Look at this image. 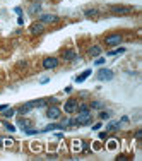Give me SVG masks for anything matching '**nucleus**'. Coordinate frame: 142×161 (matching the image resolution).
Listing matches in <instances>:
<instances>
[{
  "label": "nucleus",
  "instance_id": "f257e3e1",
  "mask_svg": "<svg viewBox=\"0 0 142 161\" xmlns=\"http://www.w3.org/2000/svg\"><path fill=\"white\" fill-rule=\"evenodd\" d=\"M103 41H104V45H106V46H110V48L120 46V45L123 43V36H122L120 33H111V35H106V36H104Z\"/></svg>",
  "mask_w": 142,
  "mask_h": 161
},
{
  "label": "nucleus",
  "instance_id": "f03ea898",
  "mask_svg": "<svg viewBox=\"0 0 142 161\" xmlns=\"http://www.w3.org/2000/svg\"><path fill=\"white\" fill-rule=\"evenodd\" d=\"M46 31V24H43L41 21H33L29 24V35L31 36H41Z\"/></svg>",
  "mask_w": 142,
  "mask_h": 161
},
{
  "label": "nucleus",
  "instance_id": "7ed1b4c3",
  "mask_svg": "<svg viewBox=\"0 0 142 161\" xmlns=\"http://www.w3.org/2000/svg\"><path fill=\"white\" fill-rule=\"evenodd\" d=\"M45 113H46V118H50V120H58V118H62V110L58 104H48Z\"/></svg>",
  "mask_w": 142,
  "mask_h": 161
},
{
  "label": "nucleus",
  "instance_id": "20e7f679",
  "mask_svg": "<svg viewBox=\"0 0 142 161\" xmlns=\"http://www.w3.org/2000/svg\"><path fill=\"white\" fill-rule=\"evenodd\" d=\"M38 21H41L43 24H56V22H60V17L56 16V14H48V12H41L38 14Z\"/></svg>",
  "mask_w": 142,
  "mask_h": 161
},
{
  "label": "nucleus",
  "instance_id": "39448f33",
  "mask_svg": "<svg viewBox=\"0 0 142 161\" xmlns=\"http://www.w3.org/2000/svg\"><path fill=\"white\" fill-rule=\"evenodd\" d=\"M75 120V125H89L93 122L91 118V110L89 112H77V117L74 118Z\"/></svg>",
  "mask_w": 142,
  "mask_h": 161
},
{
  "label": "nucleus",
  "instance_id": "423d86ee",
  "mask_svg": "<svg viewBox=\"0 0 142 161\" xmlns=\"http://www.w3.org/2000/svg\"><path fill=\"white\" fill-rule=\"evenodd\" d=\"M110 9V12L115 14V16H129L130 12H132V7H129V5H110L108 7Z\"/></svg>",
  "mask_w": 142,
  "mask_h": 161
},
{
  "label": "nucleus",
  "instance_id": "0eeeda50",
  "mask_svg": "<svg viewBox=\"0 0 142 161\" xmlns=\"http://www.w3.org/2000/svg\"><path fill=\"white\" fill-rule=\"evenodd\" d=\"M60 65V58L58 57H45L43 62H41V67L46 70H53Z\"/></svg>",
  "mask_w": 142,
  "mask_h": 161
},
{
  "label": "nucleus",
  "instance_id": "6e6552de",
  "mask_svg": "<svg viewBox=\"0 0 142 161\" xmlns=\"http://www.w3.org/2000/svg\"><path fill=\"white\" fill-rule=\"evenodd\" d=\"M60 58L64 62H74L77 58V52H75L74 48H65V50L60 52Z\"/></svg>",
  "mask_w": 142,
  "mask_h": 161
},
{
  "label": "nucleus",
  "instance_id": "1a4fd4ad",
  "mask_svg": "<svg viewBox=\"0 0 142 161\" xmlns=\"http://www.w3.org/2000/svg\"><path fill=\"white\" fill-rule=\"evenodd\" d=\"M77 106H79V101H77V100H74V98H70V100L65 101V104H64V112H65L67 115H72V113H75V112H77Z\"/></svg>",
  "mask_w": 142,
  "mask_h": 161
},
{
  "label": "nucleus",
  "instance_id": "9d476101",
  "mask_svg": "<svg viewBox=\"0 0 142 161\" xmlns=\"http://www.w3.org/2000/svg\"><path fill=\"white\" fill-rule=\"evenodd\" d=\"M113 77H115V72L111 69H99L98 70V81H101V82L111 81Z\"/></svg>",
  "mask_w": 142,
  "mask_h": 161
},
{
  "label": "nucleus",
  "instance_id": "9b49d317",
  "mask_svg": "<svg viewBox=\"0 0 142 161\" xmlns=\"http://www.w3.org/2000/svg\"><path fill=\"white\" fill-rule=\"evenodd\" d=\"M33 110V104H31V101H27V103H22L21 106H19L17 110H16V113L19 115V117H24V115H27Z\"/></svg>",
  "mask_w": 142,
  "mask_h": 161
},
{
  "label": "nucleus",
  "instance_id": "f8f14e48",
  "mask_svg": "<svg viewBox=\"0 0 142 161\" xmlns=\"http://www.w3.org/2000/svg\"><path fill=\"white\" fill-rule=\"evenodd\" d=\"M87 55H89V57H93V58H96V57H99V55H101V53H103V48L99 46V45H93V46H89L87 48Z\"/></svg>",
  "mask_w": 142,
  "mask_h": 161
},
{
  "label": "nucleus",
  "instance_id": "ddd939ff",
  "mask_svg": "<svg viewBox=\"0 0 142 161\" xmlns=\"http://www.w3.org/2000/svg\"><path fill=\"white\" fill-rule=\"evenodd\" d=\"M43 12V4L41 2H35V4L29 5V14L31 16H38V14Z\"/></svg>",
  "mask_w": 142,
  "mask_h": 161
},
{
  "label": "nucleus",
  "instance_id": "4468645a",
  "mask_svg": "<svg viewBox=\"0 0 142 161\" xmlns=\"http://www.w3.org/2000/svg\"><path fill=\"white\" fill-rule=\"evenodd\" d=\"M91 74H93V70H91V69H86L84 72H81V74L75 77V82H84V81H86V79L89 77Z\"/></svg>",
  "mask_w": 142,
  "mask_h": 161
},
{
  "label": "nucleus",
  "instance_id": "2eb2a0df",
  "mask_svg": "<svg viewBox=\"0 0 142 161\" xmlns=\"http://www.w3.org/2000/svg\"><path fill=\"white\" fill-rule=\"evenodd\" d=\"M120 125H122L120 122H110L106 125V130L108 132H116V130H120Z\"/></svg>",
  "mask_w": 142,
  "mask_h": 161
},
{
  "label": "nucleus",
  "instance_id": "dca6fc26",
  "mask_svg": "<svg viewBox=\"0 0 142 161\" xmlns=\"http://www.w3.org/2000/svg\"><path fill=\"white\" fill-rule=\"evenodd\" d=\"M17 123H19V127H21L22 130H24V129H29V127H33V122H29V120H26V118H19Z\"/></svg>",
  "mask_w": 142,
  "mask_h": 161
},
{
  "label": "nucleus",
  "instance_id": "f3484780",
  "mask_svg": "<svg viewBox=\"0 0 142 161\" xmlns=\"http://www.w3.org/2000/svg\"><path fill=\"white\" fill-rule=\"evenodd\" d=\"M84 14H86V17H96V16L99 14V10L98 9H86Z\"/></svg>",
  "mask_w": 142,
  "mask_h": 161
},
{
  "label": "nucleus",
  "instance_id": "a211bd4d",
  "mask_svg": "<svg viewBox=\"0 0 142 161\" xmlns=\"http://www.w3.org/2000/svg\"><path fill=\"white\" fill-rule=\"evenodd\" d=\"M2 113H4V118H12L14 115H16V110H14V108H10V106H9V108H7V110H4Z\"/></svg>",
  "mask_w": 142,
  "mask_h": 161
},
{
  "label": "nucleus",
  "instance_id": "6ab92c4d",
  "mask_svg": "<svg viewBox=\"0 0 142 161\" xmlns=\"http://www.w3.org/2000/svg\"><path fill=\"white\" fill-rule=\"evenodd\" d=\"M104 104L101 103V101H91V104H89V110H101Z\"/></svg>",
  "mask_w": 142,
  "mask_h": 161
},
{
  "label": "nucleus",
  "instance_id": "aec40b11",
  "mask_svg": "<svg viewBox=\"0 0 142 161\" xmlns=\"http://www.w3.org/2000/svg\"><path fill=\"white\" fill-rule=\"evenodd\" d=\"M27 67H29V62H26V60H21L16 64V69H21V70H26Z\"/></svg>",
  "mask_w": 142,
  "mask_h": 161
},
{
  "label": "nucleus",
  "instance_id": "412c9836",
  "mask_svg": "<svg viewBox=\"0 0 142 161\" xmlns=\"http://www.w3.org/2000/svg\"><path fill=\"white\" fill-rule=\"evenodd\" d=\"M14 141L12 139H4V137H0V146H12Z\"/></svg>",
  "mask_w": 142,
  "mask_h": 161
},
{
  "label": "nucleus",
  "instance_id": "4be33fe9",
  "mask_svg": "<svg viewBox=\"0 0 142 161\" xmlns=\"http://www.w3.org/2000/svg\"><path fill=\"white\" fill-rule=\"evenodd\" d=\"M24 132H26L27 135H36V134H39V130H36V129H33V127H29V129H24Z\"/></svg>",
  "mask_w": 142,
  "mask_h": 161
},
{
  "label": "nucleus",
  "instance_id": "5701e85b",
  "mask_svg": "<svg viewBox=\"0 0 142 161\" xmlns=\"http://www.w3.org/2000/svg\"><path fill=\"white\" fill-rule=\"evenodd\" d=\"M77 112H89V104H86V103L79 104V106H77Z\"/></svg>",
  "mask_w": 142,
  "mask_h": 161
},
{
  "label": "nucleus",
  "instance_id": "b1692460",
  "mask_svg": "<svg viewBox=\"0 0 142 161\" xmlns=\"http://www.w3.org/2000/svg\"><path fill=\"white\" fill-rule=\"evenodd\" d=\"M4 125L9 132H16V125H12V123H9V122H4Z\"/></svg>",
  "mask_w": 142,
  "mask_h": 161
},
{
  "label": "nucleus",
  "instance_id": "393cba45",
  "mask_svg": "<svg viewBox=\"0 0 142 161\" xmlns=\"http://www.w3.org/2000/svg\"><path fill=\"white\" fill-rule=\"evenodd\" d=\"M94 65H104V58L103 57H96L94 58Z\"/></svg>",
  "mask_w": 142,
  "mask_h": 161
},
{
  "label": "nucleus",
  "instance_id": "a878e982",
  "mask_svg": "<svg viewBox=\"0 0 142 161\" xmlns=\"http://www.w3.org/2000/svg\"><path fill=\"white\" fill-rule=\"evenodd\" d=\"M48 104H58V98H55V96H52V98H48L46 100Z\"/></svg>",
  "mask_w": 142,
  "mask_h": 161
},
{
  "label": "nucleus",
  "instance_id": "bb28decb",
  "mask_svg": "<svg viewBox=\"0 0 142 161\" xmlns=\"http://www.w3.org/2000/svg\"><path fill=\"white\" fill-rule=\"evenodd\" d=\"M99 118H101V120H108V118H110V112H101V113H99Z\"/></svg>",
  "mask_w": 142,
  "mask_h": 161
},
{
  "label": "nucleus",
  "instance_id": "cd10ccee",
  "mask_svg": "<svg viewBox=\"0 0 142 161\" xmlns=\"http://www.w3.org/2000/svg\"><path fill=\"white\" fill-rule=\"evenodd\" d=\"M98 137H99L101 141H106V139H108V132H99Z\"/></svg>",
  "mask_w": 142,
  "mask_h": 161
},
{
  "label": "nucleus",
  "instance_id": "c85d7f7f",
  "mask_svg": "<svg viewBox=\"0 0 142 161\" xmlns=\"http://www.w3.org/2000/svg\"><path fill=\"white\" fill-rule=\"evenodd\" d=\"M82 152H91L89 146H87V144H86V142H82Z\"/></svg>",
  "mask_w": 142,
  "mask_h": 161
},
{
  "label": "nucleus",
  "instance_id": "c756f323",
  "mask_svg": "<svg viewBox=\"0 0 142 161\" xmlns=\"http://www.w3.org/2000/svg\"><path fill=\"white\" fill-rule=\"evenodd\" d=\"M133 137H135V139H140V137H142V130H140V129H139V130H135V134H133Z\"/></svg>",
  "mask_w": 142,
  "mask_h": 161
},
{
  "label": "nucleus",
  "instance_id": "7c9ffc66",
  "mask_svg": "<svg viewBox=\"0 0 142 161\" xmlns=\"http://www.w3.org/2000/svg\"><path fill=\"white\" fill-rule=\"evenodd\" d=\"M14 12L17 14V17H22V9H21V7H16V9H14Z\"/></svg>",
  "mask_w": 142,
  "mask_h": 161
},
{
  "label": "nucleus",
  "instance_id": "2f4dec72",
  "mask_svg": "<svg viewBox=\"0 0 142 161\" xmlns=\"http://www.w3.org/2000/svg\"><path fill=\"white\" fill-rule=\"evenodd\" d=\"M101 127H103V123H101V122H98V123H94V125H93V130H99Z\"/></svg>",
  "mask_w": 142,
  "mask_h": 161
},
{
  "label": "nucleus",
  "instance_id": "473e14b6",
  "mask_svg": "<svg viewBox=\"0 0 142 161\" xmlns=\"http://www.w3.org/2000/svg\"><path fill=\"white\" fill-rule=\"evenodd\" d=\"M108 149H116V142L110 141V142H108Z\"/></svg>",
  "mask_w": 142,
  "mask_h": 161
},
{
  "label": "nucleus",
  "instance_id": "72a5a7b5",
  "mask_svg": "<svg viewBox=\"0 0 142 161\" xmlns=\"http://www.w3.org/2000/svg\"><path fill=\"white\" fill-rule=\"evenodd\" d=\"M7 108H9V104H0V113H2L4 110H7Z\"/></svg>",
  "mask_w": 142,
  "mask_h": 161
},
{
  "label": "nucleus",
  "instance_id": "f704fd0d",
  "mask_svg": "<svg viewBox=\"0 0 142 161\" xmlns=\"http://www.w3.org/2000/svg\"><path fill=\"white\" fill-rule=\"evenodd\" d=\"M129 120H130V118H129V117H122L120 123H127V122H129Z\"/></svg>",
  "mask_w": 142,
  "mask_h": 161
},
{
  "label": "nucleus",
  "instance_id": "c9c22d12",
  "mask_svg": "<svg viewBox=\"0 0 142 161\" xmlns=\"http://www.w3.org/2000/svg\"><path fill=\"white\" fill-rule=\"evenodd\" d=\"M48 82H50V77H43L41 79V84H48Z\"/></svg>",
  "mask_w": 142,
  "mask_h": 161
},
{
  "label": "nucleus",
  "instance_id": "e433bc0d",
  "mask_svg": "<svg viewBox=\"0 0 142 161\" xmlns=\"http://www.w3.org/2000/svg\"><path fill=\"white\" fill-rule=\"evenodd\" d=\"M17 24H19V26H22V24H24V19H22V17H17Z\"/></svg>",
  "mask_w": 142,
  "mask_h": 161
},
{
  "label": "nucleus",
  "instance_id": "4c0bfd02",
  "mask_svg": "<svg viewBox=\"0 0 142 161\" xmlns=\"http://www.w3.org/2000/svg\"><path fill=\"white\" fill-rule=\"evenodd\" d=\"M65 93H72V86H67V87H65Z\"/></svg>",
  "mask_w": 142,
  "mask_h": 161
},
{
  "label": "nucleus",
  "instance_id": "58836bf2",
  "mask_svg": "<svg viewBox=\"0 0 142 161\" xmlns=\"http://www.w3.org/2000/svg\"><path fill=\"white\" fill-rule=\"evenodd\" d=\"M81 96H82V98H86V96H89V93H87V91H82Z\"/></svg>",
  "mask_w": 142,
  "mask_h": 161
},
{
  "label": "nucleus",
  "instance_id": "ea45409f",
  "mask_svg": "<svg viewBox=\"0 0 142 161\" xmlns=\"http://www.w3.org/2000/svg\"><path fill=\"white\" fill-rule=\"evenodd\" d=\"M36 2H43V0H36Z\"/></svg>",
  "mask_w": 142,
  "mask_h": 161
}]
</instances>
